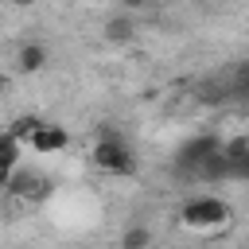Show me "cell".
<instances>
[{"mask_svg":"<svg viewBox=\"0 0 249 249\" xmlns=\"http://www.w3.org/2000/svg\"><path fill=\"white\" fill-rule=\"evenodd\" d=\"M19 156H23V144L4 128V132H0V167H4V171H16Z\"/></svg>","mask_w":249,"mask_h":249,"instance_id":"cell-9","label":"cell"},{"mask_svg":"<svg viewBox=\"0 0 249 249\" xmlns=\"http://www.w3.org/2000/svg\"><path fill=\"white\" fill-rule=\"evenodd\" d=\"M8 191L27 198V195H43V191H47V183H43L39 175H23V171H19V175H12V187H8Z\"/></svg>","mask_w":249,"mask_h":249,"instance_id":"cell-12","label":"cell"},{"mask_svg":"<svg viewBox=\"0 0 249 249\" xmlns=\"http://www.w3.org/2000/svg\"><path fill=\"white\" fill-rule=\"evenodd\" d=\"M121 249H152V230H148V226H128V230H121Z\"/></svg>","mask_w":249,"mask_h":249,"instance_id":"cell-11","label":"cell"},{"mask_svg":"<svg viewBox=\"0 0 249 249\" xmlns=\"http://www.w3.org/2000/svg\"><path fill=\"white\" fill-rule=\"evenodd\" d=\"M93 167L105 171V175H113V179H132L140 163H136V152H132L121 136L105 132V136L93 144Z\"/></svg>","mask_w":249,"mask_h":249,"instance_id":"cell-2","label":"cell"},{"mask_svg":"<svg viewBox=\"0 0 249 249\" xmlns=\"http://www.w3.org/2000/svg\"><path fill=\"white\" fill-rule=\"evenodd\" d=\"M241 86H249V58L241 62Z\"/></svg>","mask_w":249,"mask_h":249,"instance_id":"cell-13","label":"cell"},{"mask_svg":"<svg viewBox=\"0 0 249 249\" xmlns=\"http://www.w3.org/2000/svg\"><path fill=\"white\" fill-rule=\"evenodd\" d=\"M222 148V140L214 136V132H198V136H191L183 148H179V167H191V171H198L214 152Z\"/></svg>","mask_w":249,"mask_h":249,"instance_id":"cell-3","label":"cell"},{"mask_svg":"<svg viewBox=\"0 0 249 249\" xmlns=\"http://www.w3.org/2000/svg\"><path fill=\"white\" fill-rule=\"evenodd\" d=\"M35 156H54V152H66L70 148V132L62 128V124H43L35 136H31V144H27Z\"/></svg>","mask_w":249,"mask_h":249,"instance_id":"cell-4","label":"cell"},{"mask_svg":"<svg viewBox=\"0 0 249 249\" xmlns=\"http://www.w3.org/2000/svg\"><path fill=\"white\" fill-rule=\"evenodd\" d=\"M222 156L230 160V179H249V136L222 144Z\"/></svg>","mask_w":249,"mask_h":249,"instance_id":"cell-5","label":"cell"},{"mask_svg":"<svg viewBox=\"0 0 249 249\" xmlns=\"http://www.w3.org/2000/svg\"><path fill=\"white\" fill-rule=\"evenodd\" d=\"M4 89H8V74L0 70V93H4Z\"/></svg>","mask_w":249,"mask_h":249,"instance_id":"cell-14","label":"cell"},{"mask_svg":"<svg viewBox=\"0 0 249 249\" xmlns=\"http://www.w3.org/2000/svg\"><path fill=\"white\" fill-rule=\"evenodd\" d=\"M43 124H47V121H39V117H31V113H23V117H16V121L8 124V132H12V136H16L19 144H23V148H27V144H31V136H35V132H39Z\"/></svg>","mask_w":249,"mask_h":249,"instance_id":"cell-8","label":"cell"},{"mask_svg":"<svg viewBox=\"0 0 249 249\" xmlns=\"http://www.w3.org/2000/svg\"><path fill=\"white\" fill-rule=\"evenodd\" d=\"M230 218H233V210L218 195H191L179 206V222L187 230H218V226H230Z\"/></svg>","mask_w":249,"mask_h":249,"instance_id":"cell-1","label":"cell"},{"mask_svg":"<svg viewBox=\"0 0 249 249\" xmlns=\"http://www.w3.org/2000/svg\"><path fill=\"white\" fill-rule=\"evenodd\" d=\"M132 35H136V19H132V16L117 12V16L105 19V39H109V43H128Z\"/></svg>","mask_w":249,"mask_h":249,"instance_id":"cell-7","label":"cell"},{"mask_svg":"<svg viewBox=\"0 0 249 249\" xmlns=\"http://www.w3.org/2000/svg\"><path fill=\"white\" fill-rule=\"evenodd\" d=\"M47 66V47L43 43H23L19 54H16V70L19 74H39Z\"/></svg>","mask_w":249,"mask_h":249,"instance_id":"cell-6","label":"cell"},{"mask_svg":"<svg viewBox=\"0 0 249 249\" xmlns=\"http://www.w3.org/2000/svg\"><path fill=\"white\" fill-rule=\"evenodd\" d=\"M195 175H198V179H230V160L222 156V148H218V152H214V156H210Z\"/></svg>","mask_w":249,"mask_h":249,"instance_id":"cell-10","label":"cell"}]
</instances>
